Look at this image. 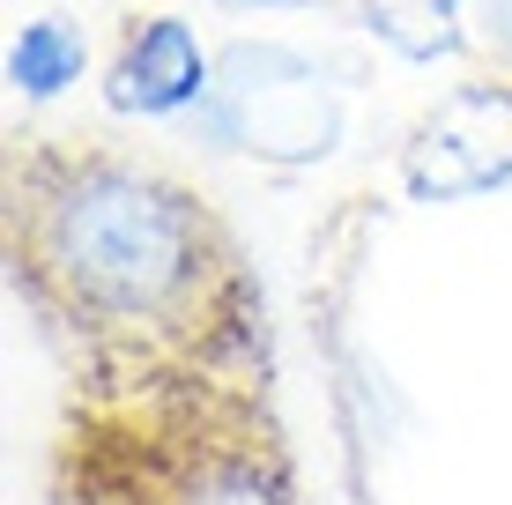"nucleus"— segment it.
Returning <instances> with one entry per match:
<instances>
[{
    "label": "nucleus",
    "mask_w": 512,
    "mask_h": 505,
    "mask_svg": "<svg viewBox=\"0 0 512 505\" xmlns=\"http://www.w3.org/2000/svg\"><path fill=\"white\" fill-rule=\"evenodd\" d=\"M193 142L216 156H245L260 171L327 164L349 134V90L327 60H312L290 38H231L216 45V82L179 119Z\"/></svg>",
    "instance_id": "nucleus-3"
},
{
    "label": "nucleus",
    "mask_w": 512,
    "mask_h": 505,
    "mask_svg": "<svg viewBox=\"0 0 512 505\" xmlns=\"http://www.w3.org/2000/svg\"><path fill=\"white\" fill-rule=\"evenodd\" d=\"M60 505H305L275 387L75 402L52 446Z\"/></svg>",
    "instance_id": "nucleus-2"
},
{
    "label": "nucleus",
    "mask_w": 512,
    "mask_h": 505,
    "mask_svg": "<svg viewBox=\"0 0 512 505\" xmlns=\"http://www.w3.org/2000/svg\"><path fill=\"white\" fill-rule=\"evenodd\" d=\"M0 253L75 402L275 387L268 298L238 231L149 156L15 134Z\"/></svg>",
    "instance_id": "nucleus-1"
},
{
    "label": "nucleus",
    "mask_w": 512,
    "mask_h": 505,
    "mask_svg": "<svg viewBox=\"0 0 512 505\" xmlns=\"http://www.w3.org/2000/svg\"><path fill=\"white\" fill-rule=\"evenodd\" d=\"M82 67H90V45H82V30L67 23V15H38V23H23V38L8 45V82L30 104H45V97H60L67 82H82Z\"/></svg>",
    "instance_id": "nucleus-6"
},
{
    "label": "nucleus",
    "mask_w": 512,
    "mask_h": 505,
    "mask_svg": "<svg viewBox=\"0 0 512 505\" xmlns=\"http://www.w3.org/2000/svg\"><path fill=\"white\" fill-rule=\"evenodd\" d=\"M349 8H357V0H349Z\"/></svg>",
    "instance_id": "nucleus-10"
},
{
    "label": "nucleus",
    "mask_w": 512,
    "mask_h": 505,
    "mask_svg": "<svg viewBox=\"0 0 512 505\" xmlns=\"http://www.w3.org/2000/svg\"><path fill=\"white\" fill-rule=\"evenodd\" d=\"M216 82V52L186 15H134L104 60V112L112 119H186Z\"/></svg>",
    "instance_id": "nucleus-5"
},
{
    "label": "nucleus",
    "mask_w": 512,
    "mask_h": 505,
    "mask_svg": "<svg viewBox=\"0 0 512 505\" xmlns=\"http://www.w3.org/2000/svg\"><path fill=\"white\" fill-rule=\"evenodd\" d=\"M475 38L512 67V0H475Z\"/></svg>",
    "instance_id": "nucleus-8"
},
{
    "label": "nucleus",
    "mask_w": 512,
    "mask_h": 505,
    "mask_svg": "<svg viewBox=\"0 0 512 505\" xmlns=\"http://www.w3.org/2000/svg\"><path fill=\"white\" fill-rule=\"evenodd\" d=\"M401 186L416 201H468L490 186H512V90L468 82L416 127L401 149Z\"/></svg>",
    "instance_id": "nucleus-4"
},
{
    "label": "nucleus",
    "mask_w": 512,
    "mask_h": 505,
    "mask_svg": "<svg viewBox=\"0 0 512 505\" xmlns=\"http://www.w3.org/2000/svg\"><path fill=\"white\" fill-rule=\"evenodd\" d=\"M216 8H320V0H216Z\"/></svg>",
    "instance_id": "nucleus-9"
},
{
    "label": "nucleus",
    "mask_w": 512,
    "mask_h": 505,
    "mask_svg": "<svg viewBox=\"0 0 512 505\" xmlns=\"http://www.w3.org/2000/svg\"><path fill=\"white\" fill-rule=\"evenodd\" d=\"M357 23L379 45H394L401 60H438V52H461V0H357Z\"/></svg>",
    "instance_id": "nucleus-7"
}]
</instances>
